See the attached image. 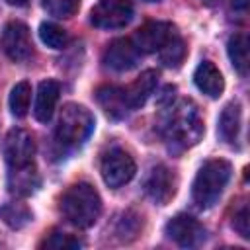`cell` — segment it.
<instances>
[{
	"mask_svg": "<svg viewBox=\"0 0 250 250\" xmlns=\"http://www.w3.org/2000/svg\"><path fill=\"white\" fill-rule=\"evenodd\" d=\"M162 109H166V115L160 125V133L172 152H182L199 143L205 125L199 107L191 100H178Z\"/></svg>",
	"mask_w": 250,
	"mask_h": 250,
	"instance_id": "obj_1",
	"label": "cell"
},
{
	"mask_svg": "<svg viewBox=\"0 0 250 250\" xmlns=\"http://www.w3.org/2000/svg\"><path fill=\"white\" fill-rule=\"evenodd\" d=\"M62 215L80 229L92 227L102 213V199L94 186L86 182H78L70 186L61 197Z\"/></svg>",
	"mask_w": 250,
	"mask_h": 250,
	"instance_id": "obj_2",
	"label": "cell"
},
{
	"mask_svg": "<svg viewBox=\"0 0 250 250\" xmlns=\"http://www.w3.org/2000/svg\"><path fill=\"white\" fill-rule=\"evenodd\" d=\"M230 164L223 158L207 160L195 174L193 186H191V197L193 203L199 209H209L217 203L223 189L227 188L230 180Z\"/></svg>",
	"mask_w": 250,
	"mask_h": 250,
	"instance_id": "obj_3",
	"label": "cell"
},
{
	"mask_svg": "<svg viewBox=\"0 0 250 250\" xmlns=\"http://www.w3.org/2000/svg\"><path fill=\"white\" fill-rule=\"evenodd\" d=\"M94 131V115L80 104H66L57 123V141L66 148L82 146Z\"/></svg>",
	"mask_w": 250,
	"mask_h": 250,
	"instance_id": "obj_4",
	"label": "cell"
},
{
	"mask_svg": "<svg viewBox=\"0 0 250 250\" xmlns=\"http://www.w3.org/2000/svg\"><path fill=\"white\" fill-rule=\"evenodd\" d=\"M135 160L133 156L123 150V148H109L104 158H102V164H100V172H102V178L104 182L109 186V188H121L123 184H127L133 176H135Z\"/></svg>",
	"mask_w": 250,
	"mask_h": 250,
	"instance_id": "obj_5",
	"label": "cell"
},
{
	"mask_svg": "<svg viewBox=\"0 0 250 250\" xmlns=\"http://www.w3.org/2000/svg\"><path fill=\"white\" fill-rule=\"evenodd\" d=\"M131 20L133 6L129 0H100L90 12V21L100 29H119Z\"/></svg>",
	"mask_w": 250,
	"mask_h": 250,
	"instance_id": "obj_6",
	"label": "cell"
},
{
	"mask_svg": "<svg viewBox=\"0 0 250 250\" xmlns=\"http://www.w3.org/2000/svg\"><path fill=\"white\" fill-rule=\"evenodd\" d=\"M33 154H35V143L29 131L25 129H12L6 135L4 141V156L8 162L10 170L25 168L33 164Z\"/></svg>",
	"mask_w": 250,
	"mask_h": 250,
	"instance_id": "obj_7",
	"label": "cell"
},
{
	"mask_svg": "<svg viewBox=\"0 0 250 250\" xmlns=\"http://www.w3.org/2000/svg\"><path fill=\"white\" fill-rule=\"evenodd\" d=\"M0 47L6 53L8 59L20 62L31 57L33 53V43H31V33L29 27L21 21H10L4 25L2 35H0Z\"/></svg>",
	"mask_w": 250,
	"mask_h": 250,
	"instance_id": "obj_8",
	"label": "cell"
},
{
	"mask_svg": "<svg viewBox=\"0 0 250 250\" xmlns=\"http://www.w3.org/2000/svg\"><path fill=\"white\" fill-rule=\"evenodd\" d=\"M166 234L170 240H174L176 244L184 246V248H191V246H197L205 240V227L193 219L191 215H186V213H180L176 217H172L166 227H164Z\"/></svg>",
	"mask_w": 250,
	"mask_h": 250,
	"instance_id": "obj_9",
	"label": "cell"
},
{
	"mask_svg": "<svg viewBox=\"0 0 250 250\" xmlns=\"http://www.w3.org/2000/svg\"><path fill=\"white\" fill-rule=\"evenodd\" d=\"M176 33V27L168 21H148L135 31L133 43L141 53H158Z\"/></svg>",
	"mask_w": 250,
	"mask_h": 250,
	"instance_id": "obj_10",
	"label": "cell"
},
{
	"mask_svg": "<svg viewBox=\"0 0 250 250\" xmlns=\"http://www.w3.org/2000/svg\"><path fill=\"white\" fill-rule=\"evenodd\" d=\"M141 57V51L135 47L133 39H115L107 45V49L104 51V64L115 72H125L131 70L133 66H137Z\"/></svg>",
	"mask_w": 250,
	"mask_h": 250,
	"instance_id": "obj_11",
	"label": "cell"
},
{
	"mask_svg": "<svg viewBox=\"0 0 250 250\" xmlns=\"http://www.w3.org/2000/svg\"><path fill=\"white\" fill-rule=\"evenodd\" d=\"M145 191L154 203L166 205L176 193V176H174V172L168 170L162 164L154 166L148 172L146 180H145Z\"/></svg>",
	"mask_w": 250,
	"mask_h": 250,
	"instance_id": "obj_12",
	"label": "cell"
},
{
	"mask_svg": "<svg viewBox=\"0 0 250 250\" xmlns=\"http://www.w3.org/2000/svg\"><path fill=\"white\" fill-rule=\"evenodd\" d=\"M96 100L102 105V109L113 119H123L131 111V105L125 96V88L121 86H109V84L100 86L96 90Z\"/></svg>",
	"mask_w": 250,
	"mask_h": 250,
	"instance_id": "obj_13",
	"label": "cell"
},
{
	"mask_svg": "<svg viewBox=\"0 0 250 250\" xmlns=\"http://www.w3.org/2000/svg\"><path fill=\"white\" fill-rule=\"evenodd\" d=\"M59 94H61V86L57 80H43L39 84L37 96H35V107H33V115L37 121L41 123L51 121L59 102Z\"/></svg>",
	"mask_w": 250,
	"mask_h": 250,
	"instance_id": "obj_14",
	"label": "cell"
},
{
	"mask_svg": "<svg viewBox=\"0 0 250 250\" xmlns=\"http://www.w3.org/2000/svg\"><path fill=\"white\" fill-rule=\"evenodd\" d=\"M193 82L209 98H219L223 94V90H225L223 74L219 72V68L211 61H201L197 64V68L193 72Z\"/></svg>",
	"mask_w": 250,
	"mask_h": 250,
	"instance_id": "obj_15",
	"label": "cell"
},
{
	"mask_svg": "<svg viewBox=\"0 0 250 250\" xmlns=\"http://www.w3.org/2000/svg\"><path fill=\"white\" fill-rule=\"evenodd\" d=\"M156 82H158V72L156 70H145V72H141V76L135 82H131L125 88V96H127V102L131 105V111L139 109L146 104V100L152 96V92L156 88Z\"/></svg>",
	"mask_w": 250,
	"mask_h": 250,
	"instance_id": "obj_16",
	"label": "cell"
},
{
	"mask_svg": "<svg viewBox=\"0 0 250 250\" xmlns=\"http://www.w3.org/2000/svg\"><path fill=\"white\" fill-rule=\"evenodd\" d=\"M240 121H242V111H240V104L238 102H230L223 107L221 115H219V135L225 143L234 145L238 141V133H240Z\"/></svg>",
	"mask_w": 250,
	"mask_h": 250,
	"instance_id": "obj_17",
	"label": "cell"
},
{
	"mask_svg": "<svg viewBox=\"0 0 250 250\" xmlns=\"http://www.w3.org/2000/svg\"><path fill=\"white\" fill-rule=\"evenodd\" d=\"M8 186L10 191L18 193V195H29L37 189L39 186V178L35 172V166H25V168H18V170H10L8 176Z\"/></svg>",
	"mask_w": 250,
	"mask_h": 250,
	"instance_id": "obj_18",
	"label": "cell"
},
{
	"mask_svg": "<svg viewBox=\"0 0 250 250\" xmlns=\"http://www.w3.org/2000/svg\"><path fill=\"white\" fill-rule=\"evenodd\" d=\"M227 51H229V59L232 66L238 70V74L244 76L248 70V37L244 33H234L229 39Z\"/></svg>",
	"mask_w": 250,
	"mask_h": 250,
	"instance_id": "obj_19",
	"label": "cell"
},
{
	"mask_svg": "<svg viewBox=\"0 0 250 250\" xmlns=\"http://www.w3.org/2000/svg\"><path fill=\"white\" fill-rule=\"evenodd\" d=\"M31 209L25 203H6L0 207V219L10 227V229H23L31 221Z\"/></svg>",
	"mask_w": 250,
	"mask_h": 250,
	"instance_id": "obj_20",
	"label": "cell"
},
{
	"mask_svg": "<svg viewBox=\"0 0 250 250\" xmlns=\"http://www.w3.org/2000/svg\"><path fill=\"white\" fill-rule=\"evenodd\" d=\"M158 57H160V62L168 68H178L186 57V43L184 39L176 33L168 39V43L158 51Z\"/></svg>",
	"mask_w": 250,
	"mask_h": 250,
	"instance_id": "obj_21",
	"label": "cell"
},
{
	"mask_svg": "<svg viewBox=\"0 0 250 250\" xmlns=\"http://www.w3.org/2000/svg\"><path fill=\"white\" fill-rule=\"evenodd\" d=\"M31 104V86L29 82H18L10 92V111L16 117H25Z\"/></svg>",
	"mask_w": 250,
	"mask_h": 250,
	"instance_id": "obj_22",
	"label": "cell"
},
{
	"mask_svg": "<svg viewBox=\"0 0 250 250\" xmlns=\"http://www.w3.org/2000/svg\"><path fill=\"white\" fill-rule=\"evenodd\" d=\"M39 37L51 49H62V47H66L68 45V39H70L66 29H62L61 25L51 23V21L39 25Z\"/></svg>",
	"mask_w": 250,
	"mask_h": 250,
	"instance_id": "obj_23",
	"label": "cell"
},
{
	"mask_svg": "<svg viewBox=\"0 0 250 250\" xmlns=\"http://www.w3.org/2000/svg\"><path fill=\"white\" fill-rule=\"evenodd\" d=\"M82 242L66 232H53L41 242V248H51V250H78Z\"/></svg>",
	"mask_w": 250,
	"mask_h": 250,
	"instance_id": "obj_24",
	"label": "cell"
},
{
	"mask_svg": "<svg viewBox=\"0 0 250 250\" xmlns=\"http://www.w3.org/2000/svg\"><path fill=\"white\" fill-rule=\"evenodd\" d=\"M43 8L55 18H70L78 12L80 0H43Z\"/></svg>",
	"mask_w": 250,
	"mask_h": 250,
	"instance_id": "obj_25",
	"label": "cell"
},
{
	"mask_svg": "<svg viewBox=\"0 0 250 250\" xmlns=\"http://www.w3.org/2000/svg\"><path fill=\"white\" fill-rule=\"evenodd\" d=\"M250 215H248V205H242L240 207V211L234 215V219H232V227H234V230L242 236V238H250V219H248Z\"/></svg>",
	"mask_w": 250,
	"mask_h": 250,
	"instance_id": "obj_26",
	"label": "cell"
},
{
	"mask_svg": "<svg viewBox=\"0 0 250 250\" xmlns=\"http://www.w3.org/2000/svg\"><path fill=\"white\" fill-rule=\"evenodd\" d=\"M248 4H250V0H232V8L234 10H246L248 8Z\"/></svg>",
	"mask_w": 250,
	"mask_h": 250,
	"instance_id": "obj_27",
	"label": "cell"
},
{
	"mask_svg": "<svg viewBox=\"0 0 250 250\" xmlns=\"http://www.w3.org/2000/svg\"><path fill=\"white\" fill-rule=\"evenodd\" d=\"M6 4H10V6H25L29 0H4Z\"/></svg>",
	"mask_w": 250,
	"mask_h": 250,
	"instance_id": "obj_28",
	"label": "cell"
},
{
	"mask_svg": "<svg viewBox=\"0 0 250 250\" xmlns=\"http://www.w3.org/2000/svg\"><path fill=\"white\" fill-rule=\"evenodd\" d=\"M203 2H205V4H215L217 0H203Z\"/></svg>",
	"mask_w": 250,
	"mask_h": 250,
	"instance_id": "obj_29",
	"label": "cell"
},
{
	"mask_svg": "<svg viewBox=\"0 0 250 250\" xmlns=\"http://www.w3.org/2000/svg\"><path fill=\"white\" fill-rule=\"evenodd\" d=\"M146 2H158V0H146Z\"/></svg>",
	"mask_w": 250,
	"mask_h": 250,
	"instance_id": "obj_30",
	"label": "cell"
}]
</instances>
